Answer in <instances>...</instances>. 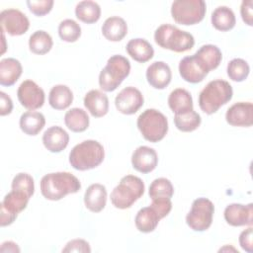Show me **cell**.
I'll use <instances>...</instances> for the list:
<instances>
[{
    "mask_svg": "<svg viewBox=\"0 0 253 253\" xmlns=\"http://www.w3.org/2000/svg\"><path fill=\"white\" fill-rule=\"evenodd\" d=\"M42 195L49 201H59L66 195L81 189L80 181L69 172H54L44 175L40 183Z\"/></svg>",
    "mask_w": 253,
    "mask_h": 253,
    "instance_id": "obj_1",
    "label": "cell"
},
{
    "mask_svg": "<svg viewBox=\"0 0 253 253\" xmlns=\"http://www.w3.org/2000/svg\"><path fill=\"white\" fill-rule=\"evenodd\" d=\"M105 157L103 145L97 140L87 139L76 144L69 153L70 165L79 171H86L99 166Z\"/></svg>",
    "mask_w": 253,
    "mask_h": 253,
    "instance_id": "obj_2",
    "label": "cell"
},
{
    "mask_svg": "<svg viewBox=\"0 0 253 253\" xmlns=\"http://www.w3.org/2000/svg\"><path fill=\"white\" fill-rule=\"evenodd\" d=\"M233 90L231 85L222 79H216L209 82L199 95V106L201 110L211 115L229 102L232 98Z\"/></svg>",
    "mask_w": 253,
    "mask_h": 253,
    "instance_id": "obj_3",
    "label": "cell"
},
{
    "mask_svg": "<svg viewBox=\"0 0 253 253\" xmlns=\"http://www.w3.org/2000/svg\"><path fill=\"white\" fill-rule=\"evenodd\" d=\"M154 41L160 47L175 52L190 50L195 44V39L190 33L169 24L161 25L156 29Z\"/></svg>",
    "mask_w": 253,
    "mask_h": 253,
    "instance_id": "obj_4",
    "label": "cell"
},
{
    "mask_svg": "<svg viewBox=\"0 0 253 253\" xmlns=\"http://www.w3.org/2000/svg\"><path fill=\"white\" fill-rule=\"evenodd\" d=\"M143 181L134 175L124 176L111 193V202L117 209L130 208L144 193Z\"/></svg>",
    "mask_w": 253,
    "mask_h": 253,
    "instance_id": "obj_5",
    "label": "cell"
},
{
    "mask_svg": "<svg viewBox=\"0 0 253 253\" xmlns=\"http://www.w3.org/2000/svg\"><path fill=\"white\" fill-rule=\"evenodd\" d=\"M130 63L128 59L121 54L111 56L106 66L99 74V85L105 92L115 91L121 83L128 76Z\"/></svg>",
    "mask_w": 253,
    "mask_h": 253,
    "instance_id": "obj_6",
    "label": "cell"
},
{
    "mask_svg": "<svg viewBox=\"0 0 253 253\" xmlns=\"http://www.w3.org/2000/svg\"><path fill=\"white\" fill-rule=\"evenodd\" d=\"M137 128L150 142H158L164 138L168 131L167 118L155 109H147L137 118Z\"/></svg>",
    "mask_w": 253,
    "mask_h": 253,
    "instance_id": "obj_7",
    "label": "cell"
},
{
    "mask_svg": "<svg viewBox=\"0 0 253 253\" xmlns=\"http://www.w3.org/2000/svg\"><path fill=\"white\" fill-rule=\"evenodd\" d=\"M206 11L207 5L203 0H176L171 5V15L174 21L185 26L200 23Z\"/></svg>",
    "mask_w": 253,
    "mask_h": 253,
    "instance_id": "obj_8",
    "label": "cell"
},
{
    "mask_svg": "<svg viewBox=\"0 0 253 253\" xmlns=\"http://www.w3.org/2000/svg\"><path fill=\"white\" fill-rule=\"evenodd\" d=\"M213 212L214 206L211 201L207 198H198L193 202L186 215V222L195 231H205L211 225Z\"/></svg>",
    "mask_w": 253,
    "mask_h": 253,
    "instance_id": "obj_9",
    "label": "cell"
},
{
    "mask_svg": "<svg viewBox=\"0 0 253 253\" xmlns=\"http://www.w3.org/2000/svg\"><path fill=\"white\" fill-rule=\"evenodd\" d=\"M30 196L19 190H12L3 199L0 205V224L7 226L14 222L18 213L23 211L29 203Z\"/></svg>",
    "mask_w": 253,
    "mask_h": 253,
    "instance_id": "obj_10",
    "label": "cell"
},
{
    "mask_svg": "<svg viewBox=\"0 0 253 253\" xmlns=\"http://www.w3.org/2000/svg\"><path fill=\"white\" fill-rule=\"evenodd\" d=\"M1 31L10 36H21L25 34L29 27L30 21L27 16L18 9H5L0 13Z\"/></svg>",
    "mask_w": 253,
    "mask_h": 253,
    "instance_id": "obj_11",
    "label": "cell"
},
{
    "mask_svg": "<svg viewBox=\"0 0 253 253\" xmlns=\"http://www.w3.org/2000/svg\"><path fill=\"white\" fill-rule=\"evenodd\" d=\"M17 96L21 105L31 111L42 107L45 98L43 90L33 80L23 81L18 88Z\"/></svg>",
    "mask_w": 253,
    "mask_h": 253,
    "instance_id": "obj_12",
    "label": "cell"
},
{
    "mask_svg": "<svg viewBox=\"0 0 253 253\" xmlns=\"http://www.w3.org/2000/svg\"><path fill=\"white\" fill-rule=\"evenodd\" d=\"M144 99L141 92L135 87H126L116 96L117 110L124 115L135 114L143 105Z\"/></svg>",
    "mask_w": 253,
    "mask_h": 253,
    "instance_id": "obj_13",
    "label": "cell"
},
{
    "mask_svg": "<svg viewBox=\"0 0 253 253\" xmlns=\"http://www.w3.org/2000/svg\"><path fill=\"white\" fill-rule=\"evenodd\" d=\"M223 215L229 225L251 226L253 223V204H230L225 208Z\"/></svg>",
    "mask_w": 253,
    "mask_h": 253,
    "instance_id": "obj_14",
    "label": "cell"
},
{
    "mask_svg": "<svg viewBox=\"0 0 253 253\" xmlns=\"http://www.w3.org/2000/svg\"><path fill=\"white\" fill-rule=\"evenodd\" d=\"M226 122L233 126H251L253 124V105L250 102H238L228 108Z\"/></svg>",
    "mask_w": 253,
    "mask_h": 253,
    "instance_id": "obj_15",
    "label": "cell"
},
{
    "mask_svg": "<svg viewBox=\"0 0 253 253\" xmlns=\"http://www.w3.org/2000/svg\"><path fill=\"white\" fill-rule=\"evenodd\" d=\"M158 163V156L156 151L145 145L138 146L131 155L132 167L143 174L153 171Z\"/></svg>",
    "mask_w": 253,
    "mask_h": 253,
    "instance_id": "obj_16",
    "label": "cell"
},
{
    "mask_svg": "<svg viewBox=\"0 0 253 253\" xmlns=\"http://www.w3.org/2000/svg\"><path fill=\"white\" fill-rule=\"evenodd\" d=\"M146 79L149 85L155 89L166 88L172 79V72L164 61H155L146 69Z\"/></svg>",
    "mask_w": 253,
    "mask_h": 253,
    "instance_id": "obj_17",
    "label": "cell"
},
{
    "mask_svg": "<svg viewBox=\"0 0 253 253\" xmlns=\"http://www.w3.org/2000/svg\"><path fill=\"white\" fill-rule=\"evenodd\" d=\"M69 142V134L65 129L58 126L48 127L42 134V143L44 147L52 152L58 153L65 149Z\"/></svg>",
    "mask_w": 253,
    "mask_h": 253,
    "instance_id": "obj_18",
    "label": "cell"
},
{
    "mask_svg": "<svg viewBox=\"0 0 253 253\" xmlns=\"http://www.w3.org/2000/svg\"><path fill=\"white\" fill-rule=\"evenodd\" d=\"M179 73L185 81L193 84L202 82L209 74L199 63L194 54L186 56L180 61Z\"/></svg>",
    "mask_w": 253,
    "mask_h": 253,
    "instance_id": "obj_19",
    "label": "cell"
},
{
    "mask_svg": "<svg viewBox=\"0 0 253 253\" xmlns=\"http://www.w3.org/2000/svg\"><path fill=\"white\" fill-rule=\"evenodd\" d=\"M84 106L93 117L101 118L107 115L109 111V99L102 91L93 89L86 93Z\"/></svg>",
    "mask_w": 253,
    "mask_h": 253,
    "instance_id": "obj_20",
    "label": "cell"
},
{
    "mask_svg": "<svg viewBox=\"0 0 253 253\" xmlns=\"http://www.w3.org/2000/svg\"><path fill=\"white\" fill-rule=\"evenodd\" d=\"M107 203V190L102 184L90 185L84 194L85 207L92 212L101 211Z\"/></svg>",
    "mask_w": 253,
    "mask_h": 253,
    "instance_id": "obj_21",
    "label": "cell"
},
{
    "mask_svg": "<svg viewBox=\"0 0 253 253\" xmlns=\"http://www.w3.org/2000/svg\"><path fill=\"white\" fill-rule=\"evenodd\" d=\"M194 55L208 73L217 68L222 59L220 49L213 44L202 45Z\"/></svg>",
    "mask_w": 253,
    "mask_h": 253,
    "instance_id": "obj_22",
    "label": "cell"
},
{
    "mask_svg": "<svg viewBox=\"0 0 253 253\" xmlns=\"http://www.w3.org/2000/svg\"><path fill=\"white\" fill-rule=\"evenodd\" d=\"M23 71L21 62L13 57L3 58L0 61V84L12 86L20 78Z\"/></svg>",
    "mask_w": 253,
    "mask_h": 253,
    "instance_id": "obj_23",
    "label": "cell"
},
{
    "mask_svg": "<svg viewBox=\"0 0 253 253\" xmlns=\"http://www.w3.org/2000/svg\"><path fill=\"white\" fill-rule=\"evenodd\" d=\"M126 50L132 59L140 63L150 60L154 55L152 45L146 40L140 38L130 40L126 46Z\"/></svg>",
    "mask_w": 253,
    "mask_h": 253,
    "instance_id": "obj_24",
    "label": "cell"
},
{
    "mask_svg": "<svg viewBox=\"0 0 253 253\" xmlns=\"http://www.w3.org/2000/svg\"><path fill=\"white\" fill-rule=\"evenodd\" d=\"M102 34L110 42H120L127 34V25L121 17H110L102 26Z\"/></svg>",
    "mask_w": 253,
    "mask_h": 253,
    "instance_id": "obj_25",
    "label": "cell"
},
{
    "mask_svg": "<svg viewBox=\"0 0 253 253\" xmlns=\"http://www.w3.org/2000/svg\"><path fill=\"white\" fill-rule=\"evenodd\" d=\"M168 105L175 115L184 114L194 110L193 98L191 94L183 88H177L170 93L168 97Z\"/></svg>",
    "mask_w": 253,
    "mask_h": 253,
    "instance_id": "obj_26",
    "label": "cell"
},
{
    "mask_svg": "<svg viewBox=\"0 0 253 253\" xmlns=\"http://www.w3.org/2000/svg\"><path fill=\"white\" fill-rule=\"evenodd\" d=\"M162 219L159 213L151 207H145L140 209L135 216V226L143 233H148L153 231L158 225L159 220Z\"/></svg>",
    "mask_w": 253,
    "mask_h": 253,
    "instance_id": "obj_27",
    "label": "cell"
},
{
    "mask_svg": "<svg viewBox=\"0 0 253 253\" xmlns=\"http://www.w3.org/2000/svg\"><path fill=\"white\" fill-rule=\"evenodd\" d=\"M45 118L40 112L28 111L20 117V128L28 135H37L44 126Z\"/></svg>",
    "mask_w": 253,
    "mask_h": 253,
    "instance_id": "obj_28",
    "label": "cell"
},
{
    "mask_svg": "<svg viewBox=\"0 0 253 253\" xmlns=\"http://www.w3.org/2000/svg\"><path fill=\"white\" fill-rule=\"evenodd\" d=\"M73 101V93L70 88L63 84L53 86L48 95V103L54 110H64Z\"/></svg>",
    "mask_w": 253,
    "mask_h": 253,
    "instance_id": "obj_29",
    "label": "cell"
},
{
    "mask_svg": "<svg viewBox=\"0 0 253 253\" xmlns=\"http://www.w3.org/2000/svg\"><path fill=\"white\" fill-rule=\"evenodd\" d=\"M211 24L214 29L226 32L234 28L236 19L233 11L226 6H219L211 13Z\"/></svg>",
    "mask_w": 253,
    "mask_h": 253,
    "instance_id": "obj_30",
    "label": "cell"
},
{
    "mask_svg": "<svg viewBox=\"0 0 253 253\" xmlns=\"http://www.w3.org/2000/svg\"><path fill=\"white\" fill-rule=\"evenodd\" d=\"M65 126L74 132H82L89 126V117L87 113L80 108H72L64 115Z\"/></svg>",
    "mask_w": 253,
    "mask_h": 253,
    "instance_id": "obj_31",
    "label": "cell"
},
{
    "mask_svg": "<svg viewBox=\"0 0 253 253\" xmlns=\"http://www.w3.org/2000/svg\"><path fill=\"white\" fill-rule=\"evenodd\" d=\"M75 16L83 23L93 24L100 19L101 8L95 1H81L75 7Z\"/></svg>",
    "mask_w": 253,
    "mask_h": 253,
    "instance_id": "obj_32",
    "label": "cell"
},
{
    "mask_svg": "<svg viewBox=\"0 0 253 253\" xmlns=\"http://www.w3.org/2000/svg\"><path fill=\"white\" fill-rule=\"evenodd\" d=\"M52 44V38L48 33L42 30L36 31L29 39L30 50L35 54L42 55L47 53L51 49Z\"/></svg>",
    "mask_w": 253,
    "mask_h": 253,
    "instance_id": "obj_33",
    "label": "cell"
},
{
    "mask_svg": "<svg viewBox=\"0 0 253 253\" xmlns=\"http://www.w3.org/2000/svg\"><path fill=\"white\" fill-rule=\"evenodd\" d=\"M201 122H202L201 116L194 110L184 114L175 115L174 117L175 126L179 130L184 132H190L197 129L200 126Z\"/></svg>",
    "mask_w": 253,
    "mask_h": 253,
    "instance_id": "obj_34",
    "label": "cell"
},
{
    "mask_svg": "<svg viewBox=\"0 0 253 253\" xmlns=\"http://www.w3.org/2000/svg\"><path fill=\"white\" fill-rule=\"evenodd\" d=\"M174 194L172 183L166 178H157L149 186L148 195L151 200L171 199Z\"/></svg>",
    "mask_w": 253,
    "mask_h": 253,
    "instance_id": "obj_35",
    "label": "cell"
},
{
    "mask_svg": "<svg viewBox=\"0 0 253 253\" xmlns=\"http://www.w3.org/2000/svg\"><path fill=\"white\" fill-rule=\"evenodd\" d=\"M226 71L229 79L235 82H242L248 77L250 67L244 59L234 58L228 62Z\"/></svg>",
    "mask_w": 253,
    "mask_h": 253,
    "instance_id": "obj_36",
    "label": "cell"
},
{
    "mask_svg": "<svg viewBox=\"0 0 253 253\" xmlns=\"http://www.w3.org/2000/svg\"><path fill=\"white\" fill-rule=\"evenodd\" d=\"M58 35L62 41L74 42L81 36V28L74 20L65 19L58 26Z\"/></svg>",
    "mask_w": 253,
    "mask_h": 253,
    "instance_id": "obj_37",
    "label": "cell"
},
{
    "mask_svg": "<svg viewBox=\"0 0 253 253\" xmlns=\"http://www.w3.org/2000/svg\"><path fill=\"white\" fill-rule=\"evenodd\" d=\"M12 190H19L27 193L30 197L35 192V182L33 177L28 173H18L12 180Z\"/></svg>",
    "mask_w": 253,
    "mask_h": 253,
    "instance_id": "obj_38",
    "label": "cell"
},
{
    "mask_svg": "<svg viewBox=\"0 0 253 253\" xmlns=\"http://www.w3.org/2000/svg\"><path fill=\"white\" fill-rule=\"evenodd\" d=\"M54 2L52 0H40V1H27V5L30 9V11L39 17L44 16L48 14L53 6Z\"/></svg>",
    "mask_w": 253,
    "mask_h": 253,
    "instance_id": "obj_39",
    "label": "cell"
},
{
    "mask_svg": "<svg viewBox=\"0 0 253 253\" xmlns=\"http://www.w3.org/2000/svg\"><path fill=\"white\" fill-rule=\"evenodd\" d=\"M62 252H91L89 243L84 239H73L66 243L65 247L62 249Z\"/></svg>",
    "mask_w": 253,
    "mask_h": 253,
    "instance_id": "obj_40",
    "label": "cell"
},
{
    "mask_svg": "<svg viewBox=\"0 0 253 253\" xmlns=\"http://www.w3.org/2000/svg\"><path fill=\"white\" fill-rule=\"evenodd\" d=\"M253 229L252 227H248L247 229L243 230L239 235V244L243 250L248 253L253 252Z\"/></svg>",
    "mask_w": 253,
    "mask_h": 253,
    "instance_id": "obj_41",
    "label": "cell"
},
{
    "mask_svg": "<svg viewBox=\"0 0 253 253\" xmlns=\"http://www.w3.org/2000/svg\"><path fill=\"white\" fill-rule=\"evenodd\" d=\"M252 5H253L252 0H244V1H242L241 7H240V14H241L242 20L248 26L253 25V22H252Z\"/></svg>",
    "mask_w": 253,
    "mask_h": 253,
    "instance_id": "obj_42",
    "label": "cell"
},
{
    "mask_svg": "<svg viewBox=\"0 0 253 253\" xmlns=\"http://www.w3.org/2000/svg\"><path fill=\"white\" fill-rule=\"evenodd\" d=\"M13 110V102L11 98L3 91L0 92V115L6 116L11 114Z\"/></svg>",
    "mask_w": 253,
    "mask_h": 253,
    "instance_id": "obj_43",
    "label": "cell"
},
{
    "mask_svg": "<svg viewBox=\"0 0 253 253\" xmlns=\"http://www.w3.org/2000/svg\"><path fill=\"white\" fill-rule=\"evenodd\" d=\"M0 251L1 252H20V248L13 241H5L1 245Z\"/></svg>",
    "mask_w": 253,
    "mask_h": 253,
    "instance_id": "obj_44",
    "label": "cell"
}]
</instances>
